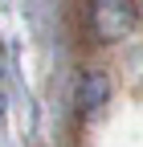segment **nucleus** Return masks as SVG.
<instances>
[{"label":"nucleus","mask_w":143,"mask_h":147,"mask_svg":"<svg viewBox=\"0 0 143 147\" xmlns=\"http://www.w3.org/2000/svg\"><path fill=\"white\" fill-rule=\"evenodd\" d=\"M106 98H111V78H106L102 69H82L78 90H74V106H78V115H90V110L106 106Z\"/></svg>","instance_id":"f03ea898"},{"label":"nucleus","mask_w":143,"mask_h":147,"mask_svg":"<svg viewBox=\"0 0 143 147\" xmlns=\"http://www.w3.org/2000/svg\"><path fill=\"white\" fill-rule=\"evenodd\" d=\"M139 16H143V8L135 0H90V33L102 45L123 41L139 25Z\"/></svg>","instance_id":"f257e3e1"},{"label":"nucleus","mask_w":143,"mask_h":147,"mask_svg":"<svg viewBox=\"0 0 143 147\" xmlns=\"http://www.w3.org/2000/svg\"><path fill=\"white\" fill-rule=\"evenodd\" d=\"M0 119H4V94H0Z\"/></svg>","instance_id":"7ed1b4c3"}]
</instances>
